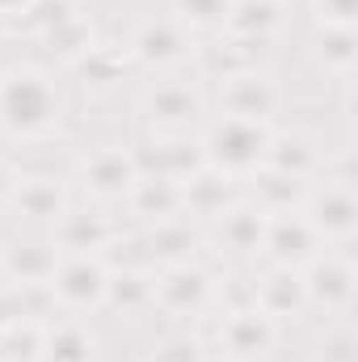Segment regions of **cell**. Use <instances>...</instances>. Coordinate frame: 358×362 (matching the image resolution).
Listing matches in <instances>:
<instances>
[{
    "instance_id": "6da1fadb",
    "label": "cell",
    "mask_w": 358,
    "mask_h": 362,
    "mask_svg": "<svg viewBox=\"0 0 358 362\" xmlns=\"http://www.w3.org/2000/svg\"><path fill=\"white\" fill-rule=\"evenodd\" d=\"M64 118V93L51 72L17 64L0 72V131L17 139H42Z\"/></svg>"
},
{
    "instance_id": "7a4b0ae2",
    "label": "cell",
    "mask_w": 358,
    "mask_h": 362,
    "mask_svg": "<svg viewBox=\"0 0 358 362\" xmlns=\"http://www.w3.org/2000/svg\"><path fill=\"white\" fill-rule=\"evenodd\" d=\"M274 127L266 118H241V114H219L207 135H202V165L228 181H249L258 169H266Z\"/></svg>"
},
{
    "instance_id": "3957f363",
    "label": "cell",
    "mask_w": 358,
    "mask_h": 362,
    "mask_svg": "<svg viewBox=\"0 0 358 362\" xmlns=\"http://www.w3.org/2000/svg\"><path fill=\"white\" fill-rule=\"evenodd\" d=\"M105 286H110V266L97 253L64 257L55 266V274H51V282H47L51 299L64 303V308H101L105 303Z\"/></svg>"
},
{
    "instance_id": "277c9868",
    "label": "cell",
    "mask_w": 358,
    "mask_h": 362,
    "mask_svg": "<svg viewBox=\"0 0 358 362\" xmlns=\"http://www.w3.org/2000/svg\"><path fill=\"white\" fill-rule=\"evenodd\" d=\"M299 215L312 223V232L321 240H350L354 236V223H358V206H354V194H350V181L337 177V181H325L321 189H308Z\"/></svg>"
},
{
    "instance_id": "5b68a950",
    "label": "cell",
    "mask_w": 358,
    "mask_h": 362,
    "mask_svg": "<svg viewBox=\"0 0 358 362\" xmlns=\"http://www.w3.org/2000/svg\"><path fill=\"white\" fill-rule=\"evenodd\" d=\"M316 245H321V236L312 232V223H308L304 215L282 211V215H270L266 219V240H262V249H266L278 266H287V270L308 266V262L316 257Z\"/></svg>"
},
{
    "instance_id": "8992f818",
    "label": "cell",
    "mask_w": 358,
    "mask_h": 362,
    "mask_svg": "<svg viewBox=\"0 0 358 362\" xmlns=\"http://www.w3.org/2000/svg\"><path fill=\"white\" fill-rule=\"evenodd\" d=\"M207 299H211V278L198 270V266H190V262L169 266V270L152 282V303H161L169 316H190Z\"/></svg>"
},
{
    "instance_id": "52a82bcc",
    "label": "cell",
    "mask_w": 358,
    "mask_h": 362,
    "mask_svg": "<svg viewBox=\"0 0 358 362\" xmlns=\"http://www.w3.org/2000/svg\"><path fill=\"white\" fill-rule=\"evenodd\" d=\"M135 177H139V165L122 148H97L81 165V181L93 198H122V194H131Z\"/></svg>"
},
{
    "instance_id": "ba28073f",
    "label": "cell",
    "mask_w": 358,
    "mask_h": 362,
    "mask_svg": "<svg viewBox=\"0 0 358 362\" xmlns=\"http://www.w3.org/2000/svg\"><path fill=\"white\" fill-rule=\"evenodd\" d=\"M198 110H202V101H198L194 85H185V81H156L144 93V114L161 131H185L198 118Z\"/></svg>"
},
{
    "instance_id": "9c48e42d",
    "label": "cell",
    "mask_w": 358,
    "mask_h": 362,
    "mask_svg": "<svg viewBox=\"0 0 358 362\" xmlns=\"http://www.w3.org/2000/svg\"><path fill=\"white\" fill-rule=\"evenodd\" d=\"M304 295L312 303H325V308H350V295H354V266L337 253H316L308 266H304Z\"/></svg>"
},
{
    "instance_id": "30bf717a",
    "label": "cell",
    "mask_w": 358,
    "mask_h": 362,
    "mask_svg": "<svg viewBox=\"0 0 358 362\" xmlns=\"http://www.w3.org/2000/svg\"><path fill=\"white\" fill-rule=\"evenodd\" d=\"M224 89H219V101H224V114H241V118H266L278 105V89L270 76H258V72H228L219 76Z\"/></svg>"
},
{
    "instance_id": "8fae6325",
    "label": "cell",
    "mask_w": 358,
    "mask_h": 362,
    "mask_svg": "<svg viewBox=\"0 0 358 362\" xmlns=\"http://www.w3.org/2000/svg\"><path fill=\"white\" fill-rule=\"evenodd\" d=\"M219 341H224V354L236 362H249L258 354H266L270 341H274V320L262 316L258 308H245V312H228L224 329H219Z\"/></svg>"
},
{
    "instance_id": "7c38bea8",
    "label": "cell",
    "mask_w": 358,
    "mask_h": 362,
    "mask_svg": "<svg viewBox=\"0 0 358 362\" xmlns=\"http://www.w3.org/2000/svg\"><path fill=\"white\" fill-rule=\"evenodd\" d=\"M59 266V253H55V245H8L4 253H0V274L13 282V286H47L51 282V274Z\"/></svg>"
},
{
    "instance_id": "4fadbf2b",
    "label": "cell",
    "mask_w": 358,
    "mask_h": 362,
    "mask_svg": "<svg viewBox=\"0 0 358 362\" xmlns=\"http://www.w3.org/2000/svg\"><path fill=\"white\" fill-rule=\"evenodd\" d=\"M185 47H190L185 21H173V17H152V21H144V25L135 30V38H131V51H135V59H144V64H173V59L185 55Z\"/></svg>"
},
{
    "instance_id": "5bb4252c",
    "label": "cell",
    "mask_w": 358,
    "mask_h": 362,
    "mask_svg": "<svg viewBox=\"0 0 358 362\" xmlns=\"http://www.w3.org/2000/svg\"><path fill=\"white\" fill-rule=\"evenodd\" d=\"M105 240H110V223H105L101 215L64 211V215L55 219V240H51V245H59V249L72 257V253H101Z\"/></svg>"
},
{
    "instance_id": "9a60e30c",
    "label": "cell",
    "mask_w": 358,
    "mask_h": 362,
    "mask_svg": "<svg viewBox=\"0 0 358 362\" xmlns=\"http://www.w3.org/2000/svg\"><path fill=\"white\" fill-rule=\"evenodd\" d=\"M304 299H308V295H304V278L295 270H287V266H278V270L253 291V308H258L262 316H270V320H282V316L299 312Z\"/></svg>"
},
{
    "instance_id": "2e32d148",
    "label": "cell",
    "mask_w": 358,
    "mask_h": 362,
    "mask_svg": "<svg viewBox=\"0 0 358 362\" xmlns=\"http://www.w3.org/2000/svg\"><path fill=\"white\" fill-rule=\"evenodd\" d=\"M8 202H13L25 219H51V223L68 211V202H64V185H55L51 177H17L13 194H8Z\"/></svg>"
},
{
    "instance_id": "e0dca14e",
    "label": "cell",
    "mask_w": 358,
    "mask_h": 362,
    "mask_svg": "<svg viewBox=\"0 0 358 362\" xmlns=\"http://www.w3.org/2000/svg\"><path fill=\"white\" fill-rule=\"evenodd\" d=\"M266 211L258 206H228L224 211V240L228 249L236 253H262V240H266Z\"/></svg>"
},
{
    "instance_id": "ac0fdd59",
    "label": "cell",
    "mask_w": 358,
    "mask_h": 362,
    "mask_svg": "<svg viewBox=\"0 0 358 362\" xmlns=\"http://www.w3.org/2000/svg\"><path fill=\"white\" fill-rule=\"evenodd\" d=\"M38 358L42 362H89L93 341L81 325H47V329H42Z\"/></svg>"
},
{
    "instance_id": "d6986e66",
    "label": "cell",
    "mask_w": 358,
    "mask_h": 362,
    "mask_svg": "<svg viewBox=\"0 0 358 362\" xmlns=\"http://www.w3.org/2000/svg\"><path fill=\"white\" fill-rule=\"evenodd\" d=\"M321 59L337 76H350V68H354V34H350V25H321Z\"/></svg>"
},
{
    "instance_id": "ffe728a7",
    "label": "cell",
    "mask_w": 358,
    "mask_h": 362,
    "mask_svg": "<svg viewBox=\"0 0 358 362\" xmlns=\"http://www.w3.org/2000/svg\"><path fill=\"white\" fill-rule=\"evenodd\" d=\"M178 8L181 21H190V25H224L232 0H178Z\"/></svg>"
},
{
    "instance_id": "44dd1931",
    "label": "cell",
    "mask_w": 358,
    "mask_h": 362,
    "mask_svg": "<svg viewBox=\"0 0 358 362\" xmlns=\"http://www.w3.org/2000/svg\"><path fill=\"white\" fill-rule=\"evenodd\" d=\"M152 362H207V354H202V346H198L190 333H181V337L161 341V346L152 350Z\"/></svg>"
},
{
    "instance_id": "7402d4cb",
    "label": "cell",
    "mask_w": 358,
    "mask_h": 362,
    "mask_svg": "<svg viewBox=\"0 0 358 362\" xmlns=\"http://www.w3.org/2000/svg\"><path fill=\"white\" fill-rule=\"evenodd\" d=\"M312 13L321 25H350L354 21V0H312Z\"/></svg>"
},
{
    "instance_id": "603a6c76",
    "label": "cell",
    "mask_w": 358,
    "mask_h": 362,
    "mask_svg": "<svg viewBox=\"0 0 358 362\" xmlns=\"http://www.w3.org/2000/svg\"><path fill=\"white\" fill-rule=\"evenodd\" d=\"M13 185H17V173H13V165H8V160H0V202H8Z\"/></svg>"
},
{
    "instance_id": "cb8c5ba5",
    "label": "cell",
    "mask_w": 358,
    "mask_h": 362,
    "mask_svg": "<svg viewBox=\"0 0 358 362\" xmlns=\"http://www.w3.org/2000/svg\"><path fill=\"white\" fill-rule=\"evenodd\" d=\"M30 4H34V0H0V17H4V21H8L13 13H21V17H25V8H30Z\"/></svg>"
},
{
    "instance_id": "d4e9b609",
    "label": "cell",
    "mask_w": 358,
    "mask_h": 362,
    "mask_svg": "<svg viewBox=\"0 0 358 362\" xmlns=\"http://www.w3.org/2000/svg\"><path fill=\"white\" fill-rule=\"evenodd\" d=\"M0 362H8V337H4V329H0Z\"/></svg>"
},
{
    "instance_id": "484cf974",
    "label": "cell",
    "mask_w": 358,
    "mask_h": 362,
    "mask_svg": "<svg viewBox=\"0 0 358 362\" xmlns=\"http://www.w3.org/2000/svg\"><path fill=\"white\" fill-rule=\"evenodd\" d=\"M0 38H4V17H0Z\"/></svg>"
}]
</instances>
